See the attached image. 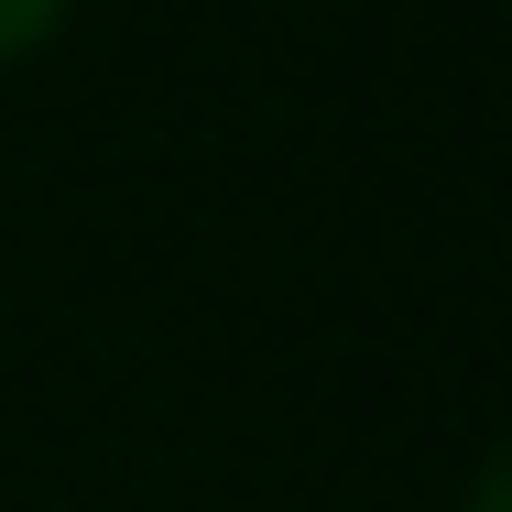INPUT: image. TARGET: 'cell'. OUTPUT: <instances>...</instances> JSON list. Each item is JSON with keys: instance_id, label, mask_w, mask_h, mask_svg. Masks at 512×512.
<instances>
[{"instance_id": "1", "label": "cell", "mask_w": 512, "mask_h": 512, "mask_svg": "<svg viewBox=\"0 0 512 512\" xmlns=\"http://www.w3.org/2000/svg\"><path fill=\"white\" fill-rule=\"evenodd\" d=\"M55 22H66V0H0V66H11V55H33Z\"/></svg>"}]
</instances>
